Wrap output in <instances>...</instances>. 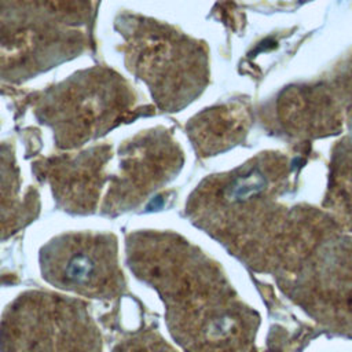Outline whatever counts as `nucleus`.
Wrapping results in <instances>:
<instances>
[{
	"label": "nucleus",
	"mask_w": 352,
	"mask_h": 352,
	"mask_svg": "<svg viewBox=\"0 0 352 352\" xmlns=\"http://www.w3.org/2000/svg\"><path fill=\"white\" fill-rule=\"evenodd\" d=\"M125 258L158 293L168 330L186 352H250L254 312L195 245L173 231L139 230L125 236Z\"/></svg>",
	"instance_id": "obj_1"
},
{
	"label": "nucleus",
	"mask_w": 352,
	"mask_h": 352,
	"mask_svg": "<svg viewBox=\"0 0 352 352\" xmlns=\"http://www.w3.org/2000/svg\"><path fill=\"white\" fill-rule=\"evenodd\" d=\"M182 165V153L158 133L136 138L118 153L109 146L36 165L51 184L58 205L73 214L118 216L138 208L169 182Z\"/></svg>",
	"instance_id": "obj_2"
},
{
	"label": "nucleus",
	"mask_w": 352,
	"mask_h": 352,
	"mask_svg": "<svg viewBox=\"0 0 352 352\" xmlns=\"http://www.w3.org/2000/svg\"><path fill=\"white\" fill-rule=\"evenodd\" d=\"M0 352H102V334L85 301L28 290L0 318Z\"/></svg>",
	"instance_id": "obj_3"
},
{
	"label": "nucleus",
	"mask_w": 352,
	"mask_h": 352,
	"mask_svg": "<svg viewBox=\"0 0 352 352\" xmlns=\"http://www.w3.org/2000/svg\"><path fill=\"white\" fill-rule=\"evenodd\" d=\"M41 276L55 287L98 300L121 298L126 279L118 264L117 238L110 232H65L38 253Z\"/></svg>",
	"instance_id": "obj_4"
},
{
	"label": "nucleus",
	"mask_w": 352,
	"mask_h": 352,
	"mask_svg": "<svg viewBox=\"0 0 352 352\" xmlns=\"http://www.w3.org/2000/svg\"><path fill=\"white\" fill-rule=\"evenodd\" d=\"M126 88L118 76L91 70L54 89L43 110L58 146L77 147L122 122L132 106Z\"/></svg>",
	"instance_id": "obj_5"
},
{
	"label": "nucleus",
	"mask_w": 352,
	"mask_h": 352,
	"mask_svg": "<svg viewBox=\"0 0 352 352\" xmlns=\"http://www.w3.org/2000/svg\"><path fill=\"white\" fill-rule=\"evenodd\" d=\"M142 33L136 34L132 43V65L142 78L151 85L157 100L166 103L170 109L183 106V99L172 77L187 100L194 96L202 77V55L192 43L184 41L182 36L162 30L158 25H143Z\"/></svg>",
	"instance_id": "obj_6"
},
{
	"label": "nucleus",
	"mask_w": 352,
	"mask_h": 352,
	"mask_svg": "<svg viewBox=\"0 0 352 352\" xmlns=\"http://www.w3.org/2000/svg\"><path fill=\"white\" fill-rule=\"evenodd\" d=\"M38 212L33 190L21 195V177L11 148L0 144V242L33 221Z\"/></svg>",
	"instance_id": "obj_7"
},
{
	"label": "nucleus",
	"mask_w": 352,
	"mask_h": 352,
	"mask_svg": "<svg viewBox=\"0 0 352 352\" xmlns=\"http://www.w3.org/2000/svg\"><path fill=\"white\" fill-rule=\"evenodd\" d=\"M111 352H177L162 336L150 326L143 324L139 330L125 334Z\"/></svg>",
	"instance_id": "obj_8"
}]
</instances>
